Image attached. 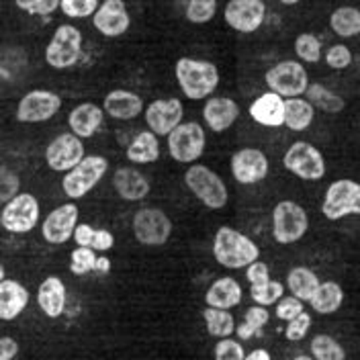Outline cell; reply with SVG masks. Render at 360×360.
I'll use <instances>...</instances> for the list:
<instances>
[{
    "instance_id": "6da1fadb",
    "label": "cell",
    "mask_w": 360,
    "mask_h": 360,
    "mask_svg": "<svg viewBox=\"0 0 360 360\" xmlns=\"http://www.w3.org/2000/svg\"><path fill=\"white\" fill-rule=\"evenodd\" d=\"M213 258L224 269H248L252 262L260 258V248L246 233L231 227H219L213 240Z\"/></svg>"
},
{
    "instance_id": "7a4b0ae2",
    "label": "cell",
    "mask_w": 360,
    "mask_h": 360,
    "mask_svg": "<svg viewBox=\"0 0 360 360\" xmlns=\"http://www.w3.org/2000/svg\"><path fill=\"white\" fill-rule=\"evenodd\" d=\"M174 74L182 94L191 101L209 98L219 86V70L211 62L180 58L174 66Z\"/></svg>"
},
{
    "instance_id": "3957f363",
    "label": "cell",
    "mask_w": 360,
    "mask_h": 360,
    "mask_svg": "<svg viewBox=\"0 0 360 360\" xmlns=\"http://www.w3.org/2000/svg\"><path fill=\"white\" fill-rule=\"evenodd\" d=\"M184 182L188 191L209 209H224L229 201V193L221 176L202 164L188 166V170L184 172Z\"/></svg>"
},
{
    "instance_id": "277c9868",
    "label": "cell",
    "mask_w": 360,
    "mask_h": 360,
    "mask_svg": "<svg viewBox=\"0 0 360 360\" xmlns=\"http://www.w3.org/2000/svg\"><path fill=\"white\" fill-rule=\"evenodd\" d=\"M309 229L307 211L295 201H281L272 209V238L289 246L299 242Z\"/></svg>"
},
{
    "instance_id": "5b68a950",
    "label": "cell",
    "mask_w": 360,
    "mask_h": 360,
    "mask_svg": "<svg viewBox=\"0 0 360 360\" xmlns=\"http://www.w3.org/2000/svg\"><path fill=\"white\" fill-rule=\"evenodd\" d=\"M109 170V160L103 156H84L80 164L68 170L62 180V188L72 201L86 197L90 191L103 180Z\"/></svg>"
},
{
    "instance_id": "8992f818",
    "label": "cell",
    "mask_w": 360,
    "mask_h": 360,
    "mask_svg": "<svg viewBox=\"0 0 360 360\" xmlns=\"http://www.w3.org/2000/svg\"><path fill=\"white\" fill-rule=\"evenodd\" d=\"M82 58V33L74 25H60L45 47V62L53 70H68Z\"/></svg>"
},
{
    "instance_id": "52a82bcc",
    "label": "cell",
    "mask_w": 360,
    "mask_h": 360,
    "mask_svg": "<svg viewBox=\"0 0 360 360\" xmlns=\"http://www.w3.org/2000/svg\"><path fill=\"white\" fill-rule=\"evenodd\" d=\"M321 213L326 219L338 221L348 215L360 217V184L356 180L342 179L332 182L321 202Z\"/></svg>"
},
{
    "instance_id": "ba28073f",
    "label": "cell",
    "mask_w": 360,
    "mask_h": 360,
    "mask_svg": "<svg viewBox=\"0 0 360 360\" xmlns=\"http://www.w3.org/2000/svg\"><path fill=\"white\" fill-rule=\"evenodd\" d=\"M264 82L270 90L278 92L285 98L291 96H301L309 89V74L301 62L295 60H285L266 70Z\"/></svg>"
},
{
    "instance_id": "9c48e42d",
    "label": "cell",
    "mask_w": 360,
    "mask_h": 360,
    "mask_svg": "<svg viewBox=\"0 0 360 360\" xmlns=\"http://www.w3.org/2000/svg\"><path fill=\"white\" fill-rule=\"evenodd\" d=\"M285 168L301 180H321L326 176V160L309 141H295L283 158Z\"/></svg>"
},
{
    "instance_id": "30bf717a",
    "label": "cell",
    "mask_w": 360,
    "mask_h": 360,
    "mask_svg": "<svg viewBox=\"0 0 360 360\" xmlns=\"http://www.w3.org/2000/svg\"><path fill=\"white\" fill-rule=\"evenodd\" d=\"M131 227L135 240L143 246H164L172 236L170 217L158 207L139 209L134 215Z\"/></svg>"
},
{
    "instance_id": "8fae6325",
    "label": "cell",
    "mask_w": 360,
    "mask_h": 360,
    "mask_svg": "<svg viewBox=\"0 0 360 360\" xmlns=\"http://www.w3.org/2000/svg\"><path fill=\"white\" fill-rule=\"evenodd\" d=\"M39 221V202L31 193H19L4 202L0 224L8 233H29Z\"/></svg>"
},
{
    "instance_id": "7c38bea8",
    "label": "cell",
    "mask_w": 360,
    "mask_h": 360,
    "mask_svg": "<svg viewBox=\"0 0 360 360\" xmlns=\"http://www.w3.org/2000/svg\"><path fill=\"white\" fill-rule=\"evenodd\" d=\"M207 137L197 121L180 123L179 127L168 135V152L172 160L180 164H193L202 156Z\"/></svg>"
},
{
    "instance_id": "4fadbf2b",
    "label": "cell",
    "mask_w": 360,
    "mask_h": 360,
    "mask_svg": "<svg viewBox=\"0 0 360 360\" xmlns=\"http://www.w3.org/2000/svg\"><path fill=\"white\" fill-rule=\"evenodd\" d=\"M82 160H84V143L82 137L74 131L58 135L45 148V162L53 172H68Z\"/></svg>"
},
{
    "instance_id": "5bb4252c",
    "label": "cell",
    "mask_w": 360,
    "mask_h": 360,
    "mask_svg": "<svg viewBox=\"0 0 360 360\" xmlns=\"http://www.w3.org/2000/svg\"><path fill=\"white\" fill-rule=\"evenodd\" d=\"M224 19L238 33H254L266 19V4L262 0H229Z\"/></svg>"
},
{
    "instance_id": "9a60e30c",
    "label": "cell",
    "mask_w": 360,
    "mask_h": 360,
    "mask_svg": "<svg viewBox=\"0 0 360 360\" xmlns=\"http://www.w3.org/2000/svg\"><path fill=\"white\" fill-rule=\"evenodd\" d=\"M62 109V98L51 90H31L19 101L17 119L21 123H44Z\"/></svg>"
},
{
    "instance_id": "2e32d148",
    "label": "cell",
    "mask_w": 360,
    "mask_h": 360,
    "mask_svg": "<svg viewBox=\"0 0 360 360\" xmlns=\"http://www.w3.org/2000/svg\"><path fill=\"white\" fill-rule=\"evenodd\" d=\"M78 205L76 202H66L53 209L41 225V236L47 244L62 246L70 238H74L76 225H78Z\"/></svg>"
},
{
    "instance_id": "e0dca14e",
    "label": "cell",
    "mask_w": 360,
    "mask_h": 360,
    "mask_svg": "<svg viewBox=\"0 0 360 360\" xmlns=\"http://www.w3.org/2000/svg\"><path fill=\"white\" fill-rule=\"evenodd\" d=\"M184 117V107L180 103V98H158L152 101L146 111L143 119L148 129H152L158 135H170Z\"/></svg>"
},
{
    "instance_id": "ac0fdd59",
    "label": "cell",
    "mask_w": 360,
    "mask_h": 360,
    "mask_svg": "<svg viewBox=\"0 0 360 360\" xmlns=\"http://www.w3.org/2000/svg\"><path fill=\"white\" fill-rule=\"evenodd\" d=\"M94 29L105 37H121L131 27V17L123 0H103L92 15Z\"/></svg>"
},
{
    "instance_id": "d6986e66",
    "label": "cell",
    "mask_w": 360,
    "mask_h": 360,
    "mask_svg": "<svg viewBox=\"0 0 360 360\" xmlns=\"http://www.w3.org/2000/svg\"><path fill=\"white\" fill-rule=\"evenodd\" d=\"M231 174L240 184H256L269 174V158L256 148L238 150L231 156Z\"/></svg>"
},
{
    "instance_id": "ffe728a7",
    "label": "cell",
    "mask_w": 360,
    "mask_h": 360,
    "mask_svg": "<svg viewBox=\"0 0 360 360\" xmlns=\"http://www.w3.org/2000/svg\"><path fill=\"white\" fill-rule=\"evenodd\" d=\"M250 117L264 127H283L285 125V96L269 90L262 92L250 105Z\"/></svg>"
},
{
    "instance_id": "44dd1931",
    "label": "cell",
    "mask_w": 360,
    "mask_h": 360,
    "mask_svg": "<svg viewBox=\"0 0 360 360\" xmlns=\"http://www.w3.org/2000/svg\"><path fill=\"white\" fill-rule=\"evenodd\" d=\"M240 117V107L236 101L227 98V96H213L207 98L205 107H202V119L209 125L211 131L215 134H224L227 131Z\"/></svg>"
},
{
    "instance_id": "7402d4cb",
    "label": "cell",
    "mask_w": 360,
    "mask_h": 360,
    "mask_svg": "<svg viewBox=\"0 0 360 360\" xmlns=\"http://www.w3.org/2000/svg\"><path fill=\"white\" fill-rule=\"evenodd\" d=\"M112 188L123 201H143L150 195V180L137 168L121 166L112 174Z\"/></svg>"
},
{
    "instance_id": "603a6c76",
    "label": "cell",
    "mask_w": 360,
    "mask_h": 360,
    "mask_svg": "<svg viewBox=\"0 0 360 360\" xmlns=\"http://www.w3.org/2000/svg\"><path fill=\"white\" fill-rule=\"evenodd\" d=\"M103 109L109 117L117 119V121H131L146 111L141 96L131 92V90L123 89L111 90L103 101Z\"/></svg>"
},
{
    "instance_id": "cb8c5ba5",
    "label": "cell",
    "mask_w": 360,
    "mask_h": 360,
    "mask_svg": "<svg viewBox=\"0 0 360 360\" xmlns=\"http://www.w3.org/2000/svg\"><path fill=\"white\" fill-rule=\"evenodd\" d=\"M29 303V291L19 281L2 278L0 281V319L13 321L25 311Z\"/></svg>"
},
{
    "instance_id": "d4e9b609",
    "label": "cell",
    "mask_w": 360,
    "mask_h": 360,
    "mask_svg": "<svg viewBox=\"0 0 360 360\" xmlns=\"http://www.w3.org/2000/svg\"><path fill=\"white\" fill-rule=\"evenodd\" d=\"M37 303L41 307L47 317L56 319L66 311L68 295H66V285L62 278L58 276H47L44 283L39 285V291H37Z\"/></svg>"
},
{
    "instance_id": "484cf974",
    "label": "cell",
    "mask_w": 360,
    "mask_h": 360,
    "mask_svg": "<svg viewBox=\"0 0 360 360\" xmlns=\"http://www.w3.org/2000/svg\"><path fill=\"white\" fill-rule=\"evenodd\" d=\"M103 119H105V109H101L94 103H82L70 111L68 125L74 134L80 135L82 139H89L98 131V127L103 125Z\"/></svg>"
},
{
    "instance_id": "4316f807",
    "label": "cell",
    "mask_w": 360,
    "mask_h": 360,
    "mask_svg": "<svg viewBox=\"0 0 360 360\" xmlns=\"http://www.w3.org/2000/svg\"><path fill=\"white\" fill-rule=\"evenodd\" d=\"M242 287L236 278H229V276H224V278H217L209 289H207V295H205V303L211 305V307H221V309H231L236 305L242 303Z\"/></svg>"
},
{
    "instance_id": "83f0119b",
    "label": "cell",
    "mask_w": 360,
    "mask_h": 360,
    "mask_svg": "<svg viewBox=\"0 0 360 360\" xmlns=\"http://www.w3.org/2000/svg\"><path fill=\"white\" fill-rule=\"evenodd\" d=\"M315 119L314 103L309 98H285V125L291 131H305Z\"/></svg>"
},
{
    "instance_id": "f1b7e54d",
    "label": "cell",
    "mask_w": 360,
    "mask_h": 360,
    "mask_svg": "<svg viewBox=\"0 0 360 360\" xmlns=\"http://www.w3.org/2000/svg\"><path fill=\"white\" fill-rule=\"evenodd\" d=\"M125 156L134 164H152L160 158V143H158V134L150 131H139L135 135L134 141L127 146Z\"/></svg>"
},
{
    "instance_id": "f546056e",
    "label": "cell",
    "mask_w": 360,
    "mask_h": 360,
    "mask_svg": "<svg viewBox=\"0 0 360 360\" xmlns=\"http://www.w3.org/2000/svg\"><path fill=\"white\" fill-rule=\"evenodd\" d=\"M309 303H311L314 311H317L319 315L336 314L344 303V289L334 281L319 283V287H317V291H315Z\"/></svg>"
},
{
    "instance_id": "4dcf8cb0",
    "label": "cell",
    "mask_w": 360,
    "mask_h": 360,
    "mask_svg": "<svg viewBox=\"0 0 360 360\" xmlns=\"http://www.w3.org/2000/svg\"><path fill=\"white\" fill-rule=\"evenodd\" d=\"M287 287L295 297H299L303 301H311V297L319 287V278L314 270L307 266H295L287 274Z\"/></svg>"
},
{
    "instance_id": "1f68e13d",
    "label": "cell",
    "mask_w": 360,
    "mask_h": 360,
    "mask_svg": "<svg viewBox=\"0 0 360 360\" xmlns=\"http://www.w3.org/2000/svg\"><path fill=\"white\" fill-rule=\"evenodd\" d=\"M330 27L342 39L356 37L360 33V11L356 6H340L330 15Z\"/></svg>"
},
{
    "instance_id": "d6a6232c",
    "label": "cell",
    "mask_w": 360,
    "mask_h": 360,
    "mask_svg": "<svg viewBox=\"0 0 360 360\" xmlns=\"http://www.w3.org/2000/svg\"><path fill=\"white\" fill-rule=\"evenodd\" d=\"M74 240L78 246L94 248L96 252H107L115 246V236L109 229H94L89 224H78L74 231Z\"/></svg>"
},
{
    "instance_id": "836d02e7",
    "label": "cell",
    "mask_w": 360,
    "mask_h": 360,
    "mask_svg": "<svg viewBox=\"0 0 360 360\" xmlns=\"http://www.w3.org/2000/svg\"><path fill=\"white\" fill-rule=\"evenodd\" d=\"M202 319H205L207 332L213 338L231 336L238 328L233 321V315L229 314V309H221V307L207 305V309L202 311Z\"/></svg>"
},
{
    "instance_id": "e575fe53",
    "label": "cell",
    "mask_w": 360,
    "mask_h": 360,
    "mask_svg": "<svg viewBox=\"0 0 360 360\" xmlns=\"http://www.w3.org/2000/svg\"><path fill=\"white\" fill-rule=\"evenodd\" d=\"M305 94L314 103V107L321 109L323 112H330V115H338V112L344 111V107H346L344 98L336 92H332L330 89H326L323 84H309Z\"/></svg>"
},
{
    "instance_id": "d590c367",
    "label": "cell",
    "mask_w": 360,
    "mask_h": 360,
    "mask_svg": "<svg viewBox=\"0 0 360 360\" xmlns=\"http://www.w3.org/2000/svg\"><path fill=\"white\" fill-rule=\"evenodd\" d=\"M270 314L264 305H256V307H250L246 311L244 321L236 328V334L242 338V340H250V338L258 336L262 332V328L269 323Z\"/></svg>"
},
{
    "instance_id": "8d00e7d4",
    "label": "cell",
    "mask_w": 360,
    "mask_h": 360,
    "mask_svg": "<svg viewBox=\"0 0 360 360\" xmlns=\"http://www.w3.org/2000/svg\"><path fill=\"white\" fill-rule=\"evenodd\" d=\"M311 356L317 360H344L346 350L340 346L336 338L328 334H317L311 340Z\"/></svg>"
},
{
    "instance_id": "74e56055",
    "label": "cell",
    "mask_w": 360,
    "mask_h": 360,
    "mask_svg": "<svg viewBox=\"0 0 360 360\" xmlns=\"http://www.w3.org/2000/svg\"><path fill=\"white\" fill-rule=\"evenodd\" d=\"M285 292V287L283 283L278 281H264V283H256V285H250V295L252 299L258 303V305H264V307H270V305H276L278 299L283 297Z\"/></svg>"
},
{
    "instance_id": "f35d334b",
    "label": "cell",
    "mask_w": 360,
    "mask_h": 360,
    "mask_svg": "<svg viewBox=\"0 0 360 360\" xmlns=\"http://www.w3.org/2000/svg\"><path fill=\"white\" fill-rule=\"evenodd\" d=\"M295 53L301 62L317 64L321 60V44L314 33H301L295 39Z\"/></svg>"
},
{
    "instance_id": "ab89813d",
    "label": "cell",
    "mask_w": 360,
    "mask_h": 360,
    "mask_svg": "<svg viewBox=\"0 0 360 360\" xmlns=\"http://www.w3.org/2000/svg\"><path fill=\"white\" fill-rule=\"evenodd\" d=\"M94 252H96V250L89 246L76 248V250L72 252V256H70V270H72L76 276H84V274H89L92 270H96L98 258H96Z\"/></svg>"
},
{
    "instance_id": "60d3db41",
    "label": "cell",
    "mask_w": 360,
    "mask_h": 360,
    "mask_svg": "<svg viewBox=\"0 0 360 360\" xmlns=\"http://www.w3.org/2000/svg\"><path fill=\"white\" fill-rule=\"evenodd\" d=\"M217 13V0H188L186 4V19L195 25L209 22Z\"/></svg>"
},
{
    "instance_id": "b9f144b4",
    "label": "cell",
    "mask_w": 360,
    "mask_h": 360,
    "mask_svg": "<svg viewBox=\"0 0 360 360\" xmlns=\"http://www.w3.org/2000/svg\"><path fill=\"white\" fill-rule=\"evenodd\" d=\"M98 0H62L60 8L70 19H86L92 17L98 8Z\"/></svg>"
},
{
    "instance_id": "7bdbcfd3",
    "label": "cell",
    "mask_w": 360,
    "mask_h": 360,
    "mask_svg": "<svg viewBox=\"0 0 360 360\" xmlns=\"http://www.w3.org/2000/svg\"><path fill=\"white\" fill-rule=\"evenodd\" d=\"M15 4L27 15H35V17H47L53 11L60 8L62 0H15Z\"/></svg>"
},
{
    "instance_id": "ee69618b",
    "label": "cell",
    "mask_w": 360,
    "mask_h": 360,
    "mask_svg": "<svg viewBox=\"0 0 360 360\" xmlns=\"http://www.w3.org/2000/svg\"><path fill=\"white\" fill-rule=\"evenodd\" d=\"M19 184H21V180H19L17 172H13L8 166L0 168V201L2 205L19 195Z\"/></svg>"
},
{
    "instance_id": "f6af8a7d",
    "label": "cell",
    "mask_w": 360,
    "mask_h": 360,
    "mask_svg": "<svg viewBox=\"0 0 360 360\" xmlns=\"http://www.w3.org/2000/svg\"><path fill=\"white\" fill-rule=\"evenodd\" d=\"M311 328V315L307 311H301L297 317H292L291 321H287V328H285V338L289 342H301L303 338L307 336Z\"/></svg>"
},
{
    "instance_id": "bcb514c9",
    "label": "cell",
    "mask_w": 360,
    "mask_h": 360,
    "mask_svg": "<svg viewBox=\"0 0 360 360\" xmlns=\"http://www.w3.org/2000/svg\"><path fill=\"white\" fill-rule=\"evenodd\" d=\"M215 359L219 360H244L246 359V352L242 348V344L238 340H231V338H219L215 350H213Z\"/></svg>"
},
{
    "instance_id": "7dc6e473",
    "label": "cell",
    "mask_w": 360,
    "mask_h": 360,
    "mask_svg": "<svg viewBox=\"0 0 360 360\" xmlns=\"http://www.w3.org/2000/svg\"><path fill=\"white\" fill-rule=\"evenodd\" d=\"M326 64L332 70H346L352 64V51L344 44L332 45L326 53Z\"/></svg>"
},
{
    "instance_id": "c3c4849f",
    "label": "cell",
    "mask_w": 360,
    "mask_h": 360,
    "mask_svg": "<svg viewBox=\"0 0 360 360\" xmlns=\"http://www.w3.org/2000/svg\"><path fill=\"white\" fill-rule=\"evenodd\" d=\"M301 311H305L303 309V299H299L295 295L281 297L278 303H276V317L283 319V321H291L292 317H297Z\"/></svg>"
},
{
    "instance_id": "681fc988",
    "label": "cell",
    "mask_w": 360,
    "mask_h": 360,
    "mask_svg": "<svg viewBox=\"0 0 360 360\" xmlns=\"http://www.w3.org/2000/svg\"><path fill=\"white\" fill-rule=\"evenodd\" d=\"M246 278L250 285H256V283H264V281H269L270 278L269 266H266L264 262H260V260L252 262V264L246 269Z\"/></svg>"
},
{
    "instance_id": "f907efd6",
    "label": "cell",
    "mask_w": 360,
    "mask_h": 360,
    "mask_svg": "<svg viewBox=\"0 0 360 360\" xmlns=\"http://www.w3.org/2000/svg\"><path fill=\"white\" fill-rule=\"evenodd\" d=\"M19 352V344L17 340L11 336L0 338V360H13Z\"/></svg>"
},
{
    "instance_id": "816d5d0a",
    "label": "cell",
    "mask_w": 360,
    "mask_h": 360,
    "mask_svg": "<svg viewBox=\"0 0 360 360\" xmlns=\"http://www.w3.org/2000/svg\"><path fill=\"white\" fill-rule=\"evenodd\" d=\"M248 360H270V354L266 350L258 348V350H252L250 354H246Z\"/></svg>"
},
{
    "instance_id": "f5cc1de1",
    "label": "cell",
    "mask_w": 360,
    "mask_h": 360,
    "mask_svg": "<svg viewBox=\"0 0 360 360\" xmlns=\"http://www.w3.org/2000/svg\"><path fill=\"white\" fill-rule=\"evenodd\" d=\"M96 270H98V272H109V270H111V260H109V258H98Z\"/></svg>"
},
{
    "instance_id": "db71d44e",
    "label": "cell",
    "mask_w": 360,
    "mask_h": 360,
    "mask_svg": "<svg viewBox=\"0 0 360 360\" xmlns=\"http://www.w3.org/2000/svg\"><path fill=\"white\" fill-rule=\"evenodd\" d=\"M278 2H283V4H287V6H292V4H297L299 0H278Z\"/></svg>"
},
{
    "instance_id": "11a10c76",
    "label": "cell",
    "mask_w": 360,
    "mask_h": 360,
    "mask_svg": "<svg viewBox=\"0 0 360 360\" xmlns=\"http://www.w3.org/2000/svg\"><path fill=\"white\" fill-rule=\"evenodd\" d=\"M295 360H311V356H305L303 354V356H295Z\"/></svg>"
}]
</instances>
